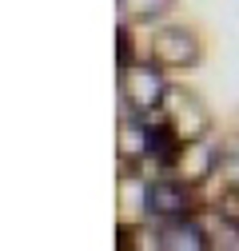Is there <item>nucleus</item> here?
Instances as JSON below:
<instances>
[{
	"instance_id": "1",
	"label": "nucleus",
	"mask_w": 239,
	"mask_h": 251,
	"mask_svg": "<svg viewBox=\"0 0 239 251\" xmlns=\"http://www.w3.org/2000/svg\"><path fill=\"white\" fill-rule=\"evenodd\" d=\"M140 207L152 224H167V219H184V215H195L199 211V200H195V183H188L184 176L175 172H164V176H152L143 183V196H140Z\"/></svg>"
},
{
	"instance_id": "2",
	"label": "nucleus",
	"mask_w": 239,
	"mask_h": 251,
	"mask_svg": "<svg viewBox=\"0 0 239 251\" xmlns=\"http://www.w3.org/2000/svg\"><path fill=\"white\" fill-rule=\"evenodd\" d=\"M152 120H160L179 144H195V140H203L212 132V112L188 88H167V96H164V104H160V112Z\"/></svg>"
},
{
	"instance_id": "3",
	"label": "nucleus",
	"mask_w": 239,
	"mask_h": 251,
	"mask_svg": "<svg viewBox=\"0 0 239 251\" xmlns=\"http://www.w3.org/2000/svg\"><path fill=\"white\" fill-rule=\"evenodd\" d=\"M167 80H164V68L156 64H128L120 68V92H124V108L132 116H156L164 96H167Z\"/></svg>"
},
{
	"instance_id": "4",
	"label": "nucleus",
	"mask_w": 239,
	"mask_h": 251,
	"mask_svg": "<svg viewBox=\"0 0 239 251\" xmlns=\"http://www.w3.org/2000/svg\"><path fill=\"white\" fill-rule=\"evenodd\" d=\"M152 60L160 68H171V72H188L203 60V44L191 28L184 24H164L160 32L152 36Z\"/></svg>"
},
{
	"instance_id": "5",
	"label": "nucleus",
	"mask_w": 239,
	"mask_h": 251,
	"mask_svg": "<svg viewBox=\"0 0 239 251\" xmlns=\"http://www.w3.org/2000/svg\"><path fill=\"white\" fill-rule=\"evenodd\" d=\"M175 0H116V8L124 20H136V24H152L160 16H167V8Z\"/></svg>"
},
{
	"instance_id": "6",
	"label": "nucleus",
	"mask_w": 239,
	"mask_h": 251,
	"mask_svg": "<svg viewBox=\"0 0 239 251\" xmlns=\"http://www.w3.org/2000/svg\"><path fill=\"white\" fill-rule=\"evenodd\" d=\"M136 247H156V251H160L156 227L143 231V227H132V224H120V227H116V251H136Z\"/></svg>"
},
{
	"instance_id": "7",
	"label": "nucleus",
	"mask_w": 239,
	"mask_h": 251,
	"mask_svg": "<svg viewBox=\"0 0 239 251\" xmlns=\"http://www.w3.org/2000/svg\"><path fill=\"white\" fill-rule=\"evenodd\" d=\"M212 183H219V192H239V151H223L215 160Z\"/></svg>"
},
{
	"instance_id": "8",
	"label": "nucleus",
	"mask_w": 239,
	"mask_h": 251,
	"mask_svg": "<svg viewBox=\"0 0 239 251\" xmlns=\"http://www.w3.org/2000/svg\"><path fill=\"white\" fill-rule=\"evenodd\" d=\"M212 207H215V215L223 219V224H227V227L239 235V192H219Z\"/></svg>"
},
{
	"instance_id": "9",
	"label": "nucleus",
	"mask_w": 239,
	"mask_h": 251,
	"mask_svg": "<svg viewBox=\"0 0 239 251\" xmlns=\"http://www.w3.org/2000/svg\"><path fill=\"white\" fill-rule=\"evenodd\" d=\"M116 64H120V68L136 64V52H132V32H128V28H116Z\"/></svg>"
}]
</instances>
